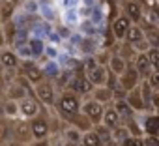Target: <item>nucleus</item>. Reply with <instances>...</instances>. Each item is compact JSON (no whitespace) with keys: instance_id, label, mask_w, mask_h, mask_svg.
<instances>
[{"instance_id":"nucleus-1","label":"nucleus","mask_w":159,"mask_h":146,"mask_svg":"<svg viewBox=\"0 0 159 146\" xmlns=\"http://www.w3.org/2000/svg\"><path fill=\"white\" fill-rule=\"evenodd\" d=\"M58 112L66 118V120H71L75 114L81 112V101H79V96L71 90L64 92L58 99Z\"/></svg>"},{"instance_id":"nucleus-2","label":"nucleus","mask_w":159,"mask_h":146,"mask_svg":"<svg viewBox=\"0 0 159 146\" xmlns=\"http://www.w3.org/2000/svg\"><path fill=\"white\" fill-rule=\"evenodd\" d=\"M34 140L32 135V127H30V120H11V142H19V144H26L30 146Z\"/></svg>"},{"instance_id":"nucleus-3","label":"nucleus","mask_w":159,"mask_h":146,"mask_svg":"<svg viewBox=\"0 0 159 146\" xmlns=\"http://www.w3.org/2000/svg\"><path fill=\"white\" fill-rule=\"evenodd\" d=\"M84 67H86V73L84 75L88 77V81L94 84V86H105L107 84V77H109V71H107V67L103 66V64H98L94 58H90L88 60V64H84Z\"/></svg>"},{"instance_id":"nucleus-4","label":"nucleus","mask_w":159,"mask_h":146,"mask_svg":"<svg viewBox=\"0 0 159 146\" xmlns=\"http://www.w3.org/2000/svg\"><path fill=\"white\" fill-rule=\"evenodd\" d=\"M90 120H92V124L94 125H99L101 122H103V116H105V107L101 105V103H98L96 99H90V101H86L84 105H83V109H81Z\"/></svg>"},{"instance_id":"nucleus-5","label":"nucleus","mask_w":159,"mask_h":146,"mask_svg":"<svg viewBox=\"0 0 159 146\" xmlns=\"http://www.w3.org/2000/svg\"><path fill=\"white\" fill-rule=\"evenodd\" d=\"M36 99H38L39 103L47 105V107H52V105H54V99H56V96H54V86H52L49 81L39 83V84L36 86Z\"/></svg>"},{"instance_id":"nucleus-6","label":"nucleus","mask_w":159,"mask_h":146,"mask_svg":"<svg viewBox=\"0 0 159 146\" xmlns=\"http://www.w3.org/2000/svg\"><path fill=\"white\" fill-rule=\"evenodd\" d=\"M19 114L25 118V120H32L36 116H39V105H38V99L36 98H25L19 101Z\"/></svg>"},{"instance_id":"nucleus-7","label":"nucleus","mask_w":159,"mask_h":146,"mask_svg":"<svg viewBox=\"0 0 159 146\" xmlns=\"http://www.w3.org/2000/svg\"><path fill=\"white\" fill-rule=\"evenodd\" d=\"M118 79H120V86H122L125 92H131V90H135V88H137V84H139L140 73L137 71V67H135V66H127V69L124 71V75H122V77H118Z\"/></svg>"},{"instance_id":"nucleus-8","label":"nucleus","mask_w":159,"mask_h":146,"mask_svg":"<svg viewBox=\"0 0 159 146\" xmlns=\"http://www.w3.org/2000/svg\"><path fill=\"white\" fill-rule=\"evenodd\" d=\"M30 127H32L34 140H47L49 131H51L47 118H43V116H36V118H32V120H30Z\"/></svg>"},{"instance_id":"nucleus-9","label":"nucleus","mask_w":159,"mask_h":146,"mask_svg":"<svg viewBox=\"0 0 159 146\" xmlns=\"http://www.w3.org/2000/svg\"><path fill=\"white\" fill-rule=\"evenodd\" d=\"M23 73H25V79H26L30 84H34V86H38L39 83L45 81V79H43V71L39 69V66H36V64L30 62V60L23 62Z\"/></svg>"},{"instance_id":"nucleus-10","label":"nucleus","mask_w":159,"mask_h":146,"mask_svg":"<svg viewBox=\"0 0 159 146\" xmlns=\"http://www.w3.org/2000/svg\"><path fill=\"white\" fill-rule=\"evenodd\" d=\"M131 25H133V23L129 21V17H125V15L116 17L114 23H112V36H114L116 39H125V36H127Z\"/></svg>"},{"instance_id":"nucleus-11","label":"nucleus","mask_w":159,"mask_h":146,"mask_svg":"<svg viewBox=\"0 0 159 146\" xmlns=\"http://www.w3.org/2000/svg\"><path fill=\"white\" fill-rule=\"evenodd\" d=\"M92 90H94V84L88 81V77L84 73H79L71 81V92H75V94H88Z\"/></svg>"},{"instance_id":"nucleus-12","label":"nucleus","mask_w":159,"mask_h":146,"mask_svg":"<svg viewBox=\"0 0 159 146\" xmlns=\"http://www.w3.org/2000/svg\"><path fill=\"white\" fill-rule=\"evenodd\" d=\"M69 124H71V125H73L75 129H79V131H81L83 135L94 129V124H92V120H90V118H88V116H86V114H84L83 111L79 112V114H75V116H73V118L69 120Z\"/></svg>"},{"instance_id":"nucleus-13","label":"nucleus","mask_w":159,"mask_h":146,"mask_svg":"<svg viewBox=\"0 0 159 146\" xmlns=\"http://www.w3.org/2000/svg\"><path fill=\"white\" fill-rule=\"evenodd\" d=\"M0 66H2L6 71H8V69L13 71V69L19 66V56H17V52L11 51V49H2V51H0Z\"/></svg>"},{"instance_id":"nucleus-14","label":"nucleus","mask_w":159,"mask_h":146,"mask_svg":"<svg viewBox=\"0 0 159 146\" xmlns=\"http://www.w3.org/2000/svg\"><path fill=\"white\" fill-rule=\"evenodd\" d=\"M125 101H127V105L131 107V111H146V105H144V99H142L140 88H135V90L127 92Z\"/></svg>"},{"instance_id":"nucleus-15","label":"nucleus","mask_w":159,"mask_h":146,"mask_svg":"<svg viewBox=\"0 0 159 146\" xmlns=\"http://www.w3.org/2000/svg\"><path fill=\"white\" fill-rule=\"evenodd\" d=\"M122 116L116 112V109L114 107H111V109H105V116H103V124L112 131V129H116L118 125H122Z\"/></svg>"},{"instance_id":"nucleus-16","label":"nucleus","mask_w":159,"mask_h":146,"mask_svg":"<svg viewBox=\"0 0 159 146\" xmlns=\"http://www.w3.org/2000/svg\"><path fill=\"white\" fill-rule=\"evenodd\" d=\"M124 11H125V17H129L131 23H137L142 17V10H140L139 2H135V0H127L124 4Z\"/></svg>"},{"instance_id":"nucleus-17","label":"nucleus","mask_w":159,"mask_h":146,"mask_svg":"<svg viewBox=\"0 0 159 146\" xmlns=\"http://www.w3.org/2000/svg\"><path fill=\"white\" fill-rule=\"evenodd\" d=\"M11 142V120L0 116V146H8Z\"/></svg>"},{"instance_id":"nucleus-18","label":"nucleus","mask_w":159,"mask_h":146,"mask_svg":"<svg viewBox=\"0 0 159 146\" xmlns=\"http://www.w3.org/2000/svg\"><path fill=\"white\" fill-rule=\"evenodd\" d=\"M0 116H4L8 120H15L19 116V103L11 101V99H6L2 103V109H0Z\"/></svg>"},{"instance_id":"nucleus-19","label":"nucleus","mask_w":159,"mask_h":146,"mask_svg":"<svg viewBox=\"0 0 159 146\" xmlns=\"http://www.w3.org/2000/svg\"><path fill=\"white\" fill-rule=\"evenodd\" d=\"M13 2H15V0H0V25L11 21L13 8H15Z\"/></svg>"},{"instance_id":"nucleus-20","label":"nucleus","mask_w":159,"mask_h":146,"mask_svg":"<svg viewBox=\"0 0 159 146\" xmlns=\"http://www.w3.org/2000/svg\"><path fill=\"white\" fill-rule=\"evenodd\" d=\"M109 67H111V73H112V75L122 77L124 71L127 69V64H125V60H124L122 56H112V58L109 60Z\"/></svg>"},{"instance_id":"nucleus-21","label":"nucleus","mask_w":159,"mask_h":146,"mask_svg":"<svg viewBox=\"0 0 159 146\" xmlns=\"http://www.w3.org/2000/svg\"><path fill=\"white\" fill-rule=\"evenodd\" d=\"M144 131H146V135H150V137H157V135H159V114H152V116L146 118V122H144Z\"/></svg>"},{"instance_id":"nucleus-22","label":"nucleus","mask_w":159,"mask_h":146,"mask_svg":"<svg viewBox=\"0 0 159 146\" xmlns=\"http://www.w3.org/2000/svg\"><path fill=\"white\" fill-rule=\"evenodd\" d=\"M135 67H137V71L140 73V75H148V77H150V73L153 71V67H152V64L148 60V54H139V58L135 62Z\"/></svg>"},{"instance_id":"nucleus-23","label":"nucleus","mask_w":159,"mask_h":146,"mask_svg":"<svg viewBox=\"0 0 159 146\" xmlns=\"http://www.w3.org/2000/svg\"><path fill=\"white\" fill-rule=\"evenodd\" d=\"M96 135L99 137V140H101V144L105 146V144H109V142H112V131L105 125V124H99V125H96Z\"/></svg>"},{"instance_id":"nucleus-24","label":"nucleus","mask_w":159,"mask_h":146,"mask_svg":"<svg viewBox=\"0 0 159 146\" xmlns=\"http://www.w3.org/2000/svg\"><path fill=\"white\" fill-rule=\"evenodd\" d=\"M0 26H2L4 38H6V45L13 43V41H15V36H17V30H15V23H13V21H8V23L0 25Z\"/></svg>"},{"instance_id":"nucleus-25","label":"nucleus","mask_w":159,"mask_h":146,"mask_svg":"<svg viewBox=\"0 0 159 146\" xmlns=\"http://www.w3.org/2000/svg\"><path fill=\"white\" fill-rule=\"evenodd\" d=\"M114 98V94L107 88V86H99V88H96V94H94V99L98 101V103H107V101H111Z\"/></svg>"},{"instance_id":"nucleus-26","label":"nucleus","mask_w":159,"mask_h":146,"mask_svg":"<svg viewBox=\"0 0 159 146\" xmlns=\"http://www.w3.org/2000/svg\"><path fill=\"white\" fill-rule=\"evenodd\" d=\"M125 39L133 45V43H137V41L144 39V30H142L140 26H137V25H131V28H129V32H127Z\"/></svg>"},{"instance_id":"nucleus-27","label":"nucleus","mask_w":159,"mask_h":146,"mask_svg":"<svg viewBox=\"0 0 159 146\" xmlns=\"http://www.w3.org/2000/svg\"><path fill=\"white\" fill-rule=\"evenodd\" d=\"M114 109H116V112L122 116V120H129L131 107L127 105V101H125V99H114Z\"/></svg>"},{"instance_id":"nucleus-28","label":"nucleus","mask_w":159,"mask_h":146,"mask_svg":"<svg viewBox=\"0 0 159 146\" xmlns=\"http://www.w3.org/2000/svg\"><path fill=\"white\" fill-rule=\"evenodd\" d=\"M129 135H131V133H129V129L125 127V124H122V125H118L116 129H112V140L118 142V144H122Z\"/></svg>"},{"instance_id":"nucleus-29","label":"nucleus","mask_w":159,"mask_h":146,"mask_svg":"<svg viewBox=\"0 0 159 146\" xmlns=\"http://www.w3.org/2000/svg\"><path fill=\"white\" fill-rule=\"evenodd\" d=\"M81 146H103V144H101L99 137L96 135V131L92 129V131H88V133H84V135H83Z\"/></svg>"},{"instance_id":"nucleus-30","label":"nucleus","mask_w":159,"mask_h":146,"mask_svg":"<svg viewBox=\"0 0 159 146\" xmlns=\"http://www.w3.org/2000/svg\"><path fill=\"white\" fill-rule=\"evenodd\" d=\"M66 137H67V142H71V144H81V140H83V133L75 129L73 125H69V129L66 131Z\"/></svg>"},{"instance_id":"nucleus-31","label":"nucleus","mask_w":159,"mask_h":146,"mask_svg":"<svg viewBox=\"0 0 159 146\" xmlns=\"http://www.w3.org/2000/svg\"><path fill=\"white\" fill-rule=\"evenodd\" d=\"M28 47H30V51H32V56H39V54H43V51H45V45H43L41 39H30Z\"/></svg>"},{"instance_id":"nucleus-32","label":"nucleus","mask_w":159,"mask_h":146,"mask_svg":"<svg viewBox=\"0 0 159 146\" xmlns=\"http://www.w3.org/2000/svg\"><path fill=\"white\" fill-rule=\"evenodd\" d=\"M146 54H148V60H150L152 67L153 69H159V49H150Z\"/></svg>"},{"instance_id":"nucleus-33","label":"nucleus","mask_w":159,"mask_h":146,"mask_svg":"<svg viewBox=\"0 0 159 146\" xmlns=\"http://www.w3.org/2000/svg\"><path fill=\"white\" fill-rule=\"evenodd\" d=\"M133 47H135V51L139 52V54H146L152 47H150V43L146 41V38L144 39H140V41H137V43H133Z\"/></svg>"},{"instance_id":"nucleus-34","label":"nucleus","mask_w":159,"mask_h":146,"mask_svg":"<svg viewBox=\"0 0 159 146\" xmlns=\"http://www.w3.org/2000/svg\"><path fill=\"white\" fill-rule=\"evenodd\" d=\"M120 146H144V140L140 137H135V135H129Z\"/></svg>"},{"instance_id":"nucleus-35","label":"nucleus","mask_w":159,"mask_h":146,"mask_svg":"<svg viewBox=\"0 0 159 146\" xmlns=\"http://www.w3.org/2000/svg\"><path fill=\"white\" fill-rule=\"evenodd\" d=\"M148 83H150V86H152L153 90H159V69H153V71L150 73Z\"/></svg>"},{"instance_id":"nucleus-36","label":"nucleus","mask_w":159,"mask_h":146,"mask_svg":"<svg viewBox=\"0 0 159 146\" xmlns=\"http://www.w3.org/2000/svg\"><path fill=\"white\" fill-rule=\"evenodd\" d=\"M142 140H144V146H159V137H150V135H146Z\"/></svg>"},{"instance_id":"nucleus-37","label":"nucleus","mask_w":159,"mask_h":146,"mask_svg":"<svg viewBox=\"0 0 159 146\" xmlns=\"http://www.w3.org/2000/svg\"><path fill=\"white\" fill-rule=\"evenodd\" d=\"M125 127H131V131H133V135H135V137H140V129L137 127V122H135V120H127V124H125Z\"/></svg>"},{"instance_id":"nucleus-38","label":"nucleus","mask_w":159,"mask_h":146,"mask_svg":"<svg viewBox=\"0 0 159 146\" xmlns=\"http://www.w3.org/2000/svg\"><path fill=\"white\" fill-rule=\"evenodd\" d=\"M152 103H153L155 107H159V90L153 92V96H152Z\"/></svg>"},{"instance_id":"nucleus-39","label":"nucleus","mask_w":159,"mask_h":146,"mask_svg":"<svg viewBox=\"0 0 159 146\" xmlns=\"http://www.w3.org/2000/svg\"><path fill=\"white\" fill-rule=\"evenodd\" d=\"M6 45V38H4V32H2V26H0V49H4Z\"/></svg>"},{"instance_id":"nucleus-40","label":"nucleus","mask_w":159,"mask_h":146,"mask_svg":"<svg viewBox=\"0 0 159 146\" xmlns=\"http://www.w3.org/2000/svg\"><path fill=\"white\" fill-rule=\"evenodd\" d=\"M8 146H26V144H19V142H10Z\"/></svg>"},{"instance_id":"nucleus-41","label":"nucleus","mask_w":159,"mask_h":146,"mask_svg":"<svg viewBox=\"0 0 159 146\" xmlns=\"http://www.w3.org/2000/svg\"><path fill=\"white\" fill-rule=\"evenodd\" d=\"M105 146H120V144H118V142H114V140H112V142H109V144H105Z\"/></svg>"},{"instance_id":"nucleus-42","label":"nucleus","mask_w":159,"mask_h":146,"mask_svg":"<svg viewBox=\"0 0 159 146\" xmlns=\"http://www.w3.org/2000/svg\"><path fill=\"white\" fill-rule=\"evenodd\" d=\"M157 137H159V135H157Z\"/></svg>"},{"instance_id":"nucleus-43","label":"nucleus","mask_w":159,"mask_h":146,"mask_svg":"<svg viewBox=\"0 0 159 146\" xmlns=\"http://www.w3.org/2000/svg\"><path fill=\"white\" fill-rule=\"evenodd\" d=\"M157 49H159V47H157Z\"/></svg>"}]
</instances>
